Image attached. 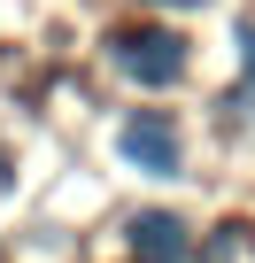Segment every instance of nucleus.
I'll list each match as a JSON object with an SVG mask.
<instances>
[{
	"instance_id": "f257e3e1",
	"label": "nucleus",
	"mask_w": 255,
	"mask_h": 263,
	"mask_svg": "<svg viewBox=\"0 0 255 263\" xmlns=\"http://www.w3.org/2000/svg\"><path fill=\"white\" fill-rule=\"evenodd\" d=\"M108 62L124 70V78H140V85H178L186 78V39L178 31H116L108 39Z\"/></svg>"
},
{
	"instance_id": "f03ea898",
	"label": "nucleus",
	"mask_w": 255,
	"mask_h": 263,
	"mask_svg": "<svg viewBox=\"0 0 255 263\" xmlns=\"http://www.w3.org/2000/svg\"><path fill=\"white\" fill-rule=\"evenodd\" d=\"M116 147H124V163H132V171H147V178H178V163H186V147H178V124H170L163 108L124 116Z\"/></svg>"
},
{
	"instance_id": "7ed1b4c3",
	"label": "nucleus",
	"mask_w": 255,
	"mask_h": 263,
	"mask_svg": "<svg viewBox=\"0 0 255 263\" xmlns=\"http://www.w3.org/2000/svg\"><path fill=\"white\" fill-rule=\"evenodd\" d=\"M186 255H193L186 217H170V209H140L132 217V263H186Z\"/></svg>"
},
{
	"instance_id": "20e7f679",
	"label": "nucleus",
	"mask_w": 255,
	"mask_h": 263,
	"mask_svg": "<svg viewBox=\"0 0 255 263\" xmlns=\"http://www.w3.org/2000/svg\"><path fill=\"white\" fill-rule=\"evenodd\" d=\"M240 70H247V85H255V24H240Z\"/></svg>"
},
{
	"instance_id": "39448f33",
	"label": "nucleus",
	"mask_w": 255,
	"mask_h": 263,
	"mask_svg": "<svg viewBox=\"0 0 255 263\" xmlns=\"http://www.w3.org/2000/svg\"><path fill=\"white\" fill-rule=\"evenodd\" d=\"M155 8H201V0H155Z\"/></svg>"
}]
</instances>
